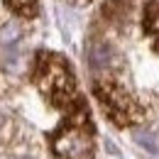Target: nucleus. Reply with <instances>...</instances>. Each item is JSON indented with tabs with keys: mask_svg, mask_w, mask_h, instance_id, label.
Instances as JSON below:
<instances>
[{
	"mask_svg": "<svg viewBox=\"0 0 159 159\" xmlns=\"http://www.w3.org/2000/svg\"><path fill=\"white\" fill-rule=\"evenodd\" d=\"M52 149L57 159H93V127L81 125L64 130L52 139Z\"/></svg>",
	"mask_w": 159,
	"mask_h": 159,
	"instance_id": "obj_1",
	"label": "nucleus"
},
{
	"mask_svg": "<svg viewBox=\"0 0 159 159\" xmlns=\"http://www.w3.org/2000/svg\"><path fill=\"white\" fill-rule=\"evenodd\" d=\"M88 61H91L93 69H103V66H108V64H110V49H108L105 44H93L91 52H88Z\"/></svg>",
	"mask_w": 159,
	"mask_h": 159,
	"instance_id": "obj_2",
	"label": "nucleus"
},
{
	"mask_svg": "<svg viewBox=\"0 0 159 159\" xmlns=\"http://www.w3.org/2000/svg\"><path fill=\"white\" fill-rule=\"evenodd\" d=\"M135 142H137L144 152L159 154V139H157V135H152V132H147V130H137V132H135Z\"/></svg>",
	"mask_w": 159,
	"mask_h": 159,
	"instance_id": "obj_3",
	"label": "nucleus"
},
{
	"mask_svg": "<svg viewBox=\"0 0 159 159\" xmlns=\"http://www.w3.org/2000/svg\"><path fill=\"white\" fill-rule=\"evenodd\" d=\"M17 39H20V30H17L15 25L2 27V32H0V42H2V44H15Z\"/></svg>",
	"mask_w": 159,
	"mask_h": 159,
	"instance_id": "obj_4",
	"label": "nucleus"
},
{
	"mask_svg": "<svg viewBox=\"0 0 159 159\" xmlns=\"http://www.w3.org/2000/svg\"><path fill=\"white\" fill-rule=\"evenodd\" d=\"M10 2L20 10H32V5H34V0H10Z\"/></svg>",
	"mask_w": 159,
	"mask_h": 159,
	"instance_id": "obj_5",
	"label": "nucleus"
},
{
	"mask_svg": "<svg viewBox=\"0 0 159 159\" xmlns=\"http://www.w3.org/2000/svg\"><path fill=\"white\" fill-rule=\"evenodd\" d=\"M15 159H22V157H15Z\"/></svg>",
	"mask_w": 159,
	"mask_h": 159,
	"instance_id": "obj_6",
	"label": "nucleus"
},
{
	"mask_svg": "<svg viewBox=\"0 0 159 159\" xmlns=\"http://www.w3.org/2000/svg\"><path fill=\"white\" fill-rule=\"evenodd\" d=\"M157 22H159V15H157Z\"/></svg>",
	"mask_w": 159,
	"mask_h": 159,
	"instance_id": "obj_7",
	"label": "nucleus"
}]
</instances>
